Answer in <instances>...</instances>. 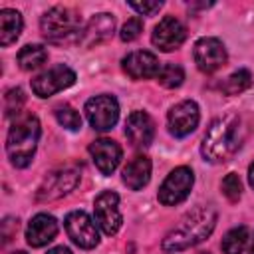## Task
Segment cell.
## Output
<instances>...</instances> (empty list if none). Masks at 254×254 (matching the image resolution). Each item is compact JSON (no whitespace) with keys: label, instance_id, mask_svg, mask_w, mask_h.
Returning a JSON list of instances; mask_svg holds the SVG:
<instances>
[{"label":"cell","instance_id":"1","mask_svg":"<svg viewBox=\"0 0 254 254\" xmlns=\"http://www.w3.org/2000/svg\"><path fill=\"white\" fill-rule=\"evenodd\" d=\"M214 226H216V210L210 204H200L190 212H187L181 218V222L167 232V236L161 242V248L169 254H175L190 246H196L210 236Z\"/></svg>","mask_w":254,"mask_h":254},{"label":"cell","instance_id":"2","mask_svg":"<svg viewBox=\"0 0 254 254\" xmlns=\"http://www.w3.org/2000/svg\"><path fill=\"white\" fill-rule=\"evenodd\" d=\"M242 145V121L234 113L216 117L200 143V155L208 163H226Z\"/></svg>","mask_w":254,"mask_h":254},{"label":"cell","instance_id":"3","mask_svg":"<svg viewBox=\"0 0 254 254\" xmlns=\"http://www.w3.org/2000/svg\"><path fill=\"white\" fill-rule=\"evenodd\" d=\"M40 133L42 129L36 115L24 113L14 119L6 137V153L14 167L24 169L32 163L38 141H40Z\"/></svg>","mask_w":254,"mask_h":254},{"label":"cell","instance_id":"4","mask_svg":"<svg viewBox=\"0 0 254 254\" xmlns=\"http://www.w3.org/2000/svg\"><path fill=\"white\" fill-rule=\"evenodd\" d=\"M81 28H83L81 16L67 6H54L48 12H44V16L40 18V30L44 38L56 44L67 42L71 38L77 40Z\"/></svg>","mask_w":254,"mask_h":254},{"label":"cell","instance_id":"5","mask_svg":"<svg viewBox=\"0 0 254 254\" xmlns=\"http://www.w3.org/2000/svg\"><path fill=\"white\" fill-rule=\"evenodd\" d=\"M79 169L77 167H64L58 171H52L44 183L36 190V200L38 202H52L58 200L65 194H69L77 185H79Z\"/></svg>","mask_w":254,"mask_h":254},{"label":"cell","instance_id":"6","mask_svg":"<svg viewBox=\"0 0 254 254\" xmlns=\"http://www.w3.org/2000/svg\"><path fill=\"white\" fill-rule=\"evenodd\" d=\"M85 117L95 131H109L119 119V103L109 93L95 95L85 101Z\"/></svg>","mask_w":254,"mask_h":254},{"label":"cell","instance_id":"7","mask_svg":"<svg viewBox=\"0 0 254 254\" xmlns=\"http://www.w3.org/2000/svg\"><path fill=\"white\" fill-rule=\"evenodd\" d=\"M192 183H194V175L189 167H177L173 169L167 179L163 181L161 189H159V202L165 204V206H175L179 202H183L190 189H192Z\"/></svg>","mask_w":254,"mask_h":254},{"label":"cell","instance_id":"8","mask_svg":"<svg viewBox=\"0 0 254 254\" xmlns=\"http://www.w3.org/2000/svg\"><path fill=\"white\" fill-rule=\"evenodd\" d=\"M65 232L71 238V242L83 250H91L99 244V232L93 222V218L83 210H73L64 220Z\"/></svg>","mask_w":254,"mask_h":254},{"label":"cell","instance_id":"9","mask_svg":"<svg viewBox=\"0 0 254 254\" xmlns=\"http://www.w3.org/2000/svg\"><path fill=\"white\" fill-rule=\"evenodd\" d=\"M75 83V71L64 64H58L32 79V91L38 97H50Z\"/></svg>","mask_w":254,"mask_h":254},{"label":"cell","instance_id":"10","mask_svg":"<svg viewBox=\"0 0 254 254\" xmlns=\"http://www.w3.org/2000/svg\"><path fill=\"white\" fill-rule=\"evenodd\" d=\"M93 214H95V222L107 236L117 234L123 222V216L119 210V196L111 190H103L101 194H97L93 202Z\"/></svg>","mask_w":254,"mask_h":254},{"label":"cell","instance_id":"11","mask_svg":"<svg viewBox=\"0 0 254 254\" xmlns=\"http://www.w3.org/2000/svg\"><path fill=\"white\" fill-rule=\"evenodd\" d=\"M198 119H200L198 105L192 99H185V101L173 105L169 115H167L169 133L173 137H187L196 129Z\"/></svg>","mask_w":254,"mask_h":254},{"label":"cell","instance_id":"12","mask_svg":"<svg viewBox=\"0 0 254 254\" xmlns=\"http://www.w3.org/2000/svg\"><path fill=\"white\" fill-rule=\"evenodd\" d=\"M194 64L202 73H214L226 64V48L218 38H200L194 44Z\"/></svg>","mask_w":254,"mask_h":254},{"label":"cell","instance_id":"13","mask_svg":"<svg viewBox=\"0 0 254 254\" xmlns=\"http://www.w3.org/2000/svg\"><path fill=\"white\" fill-rule=\"evenodd\" d=\"M115 32V18L107 12H101V14H95L91 16L79 36H77V44H81L83 48H93V46H99L103 42H107Z\"/></svg>","mask_w":254,"mask_h":254},{"label":"cell","instance_id":"14","mask_svg":"<svg viewBox=\"0 0 254 254\" xmlns=\"http://www.w3.org/2000/svg\"><path fill=\"white\" fill-rule=\"evenodd\" d=\"M185 40H187V28L175 16H165L155 26L153 36H151L153 46H157L161 52H173L181 48Z\"/></svg>","mask_w":254,"mask_h":254},{"label":"cell","instance_id":"15","mask_svg":"<svg viewBox=\"0 0 254 254\" xmlns=\"http://www.w3.org/2000/svg\"><path fill=\"white\" fill-rule=\"evenodd\" d=\"M121 67L131 79L139 81V79L157 77L159 71H161V62H159V58L155 54L145 52V50H137V52L127 54L121 60Z\"/></svg>","mask_w":254,"mask_h":254},{"label":"cell","instance_id":"16","mask_svg":"<svg viewBox=\"0 0 254 254\" xmlns=\"http://www.w3.org/2000/svg\"><path fill=\"white\" fill-rule=\"evenodd\" d=\"M89 155L101 175H111L121 163V147L107 137L95 139L89 145Z\"/></svg>","mask_w":254,"mask_h":254},{"label":"cell","instance_id":"17","mask_svg":"<svg viewBox=\"0 0 254 254\" xmlns=\"http://www.w3.org/2000/svg\"><path fill=\"white\" fill-rule=\"evenodd\" d=\"M125 135L133 147H149L155 137V123L145 111H131L125 121Z\"/></svg>","mask_w":254,"mask_h":254},{"label":"cell","instance_id":"18","mask_svg":"<svg viewBox=\"0 0 254 254\" xmlns=\"http://www.w3.org/2000/svg\"><path fill=\"white\" fill-rule=\"evenodd\" d=\"M58 234V220L52 214L40 212L36 216H32V220L28 222L26 228V242L32 248H42L46 244H50Z\"/></svg>","mask_w":254,"mask_h":254},{"label":"cell","instance_id":"19","mask_svg":"<svg viewBox=\"0 0 254 254\" xmlns=\"http://www.w3.org/2000/svg\"><path fill=\"white\" fill-rule=\"evenodd\" d=\"M151 179V161L145 155L133 157L123 169V183L131 190H141Z\"/></svg>","mask_w":254,"mask_h":254},{"label":"cell","instance_id":"20","mask_svg":"<svg viewBox=\"0 0 254 254\" xmlns=\"http://www.w3.org/2000/svg\"><path fill=\"white\" fill-rule=\"evenodd\" d=\"M22 26H24V20L18 10L2 8L0 10V44L10 46L12 42H16L22 32Z\"/></svg>","mask_w":254,"mask_h":254},{"label":"cell","instance_id":"21","mask_svg":"<svg viewBox=\"0 0 254 254\" xmlns=\"http://www.w3.org/2000/svg\"><path fill=\"white\" fill-rule=\"evenodd\" d=\"M18 65L24 69V71H32V69H38L40 65L46 64L48 60V50L42 46V44H28L24 46L20 52H18Z\"/></svg>","mask_w":254,"mask_h":254},{"label":"cell","instance_id":"22","mask_svg":"<svg viewBox=\"0 0 254 254\" xmlns=\"http://www.w3.org/2000/svg\"><path fill=\"white\" fill-rule=\"evenodd\" d=\"M250 240V232L246 226H236L232 230H228L222 238V252L224 254H242L244 248L248 246Z\"/></svg>","mask_w":254,"mask_h":254},{"label":"cell","instance_id":"23","mask_svg":"<svg viewBox=\"0 0 254 254\" xmlns=\"http://www.w3.org/2000/svg\"><path fill=\"white\" fill-rule=\"evenodd\" d=\"M252 85V75L248 69H238L234 73H230L222 83H220V91L224 95H238L242 91H246Z\"/></svg>","mask_w":254,"mask_h":254},{"label":"cell","instance_id":"24","mask_svg":"<svg viewBox=\"0 0 254 254\" xmlns=\"http://www.w3.org/2000/svg\"><path fill=\"white\" fill-rule=\"evenodd\" d=\"M183 79H185V71H183V67L179 64H165V65H161V71L157 75V81L163 87H167V89L179 87L183 83Z\"/></svg>","mask_w":254,"mask_h":254},{"label":"cell","instance_id":"25","mask_svg":"<svg viewBox=\"0 0 254 254\" xmlns=\"http://www.w3.org/2000/svg\"><path fill=\"white\" fill-rule=\"evenodd\" d=\"M54 115H56L58 123L64 125L65 129H69V131L81 129V115H79L71 105H67V103L58 105V107L54 109Z\"/></svg>","mask_w":254,"mask_h":254},{"label":"cell","instance_id":"26","mask_svg":"<svg viewBox=\"0 0 254 254\" xmlns=\"http://www.w3.org/2000/svg\"><path fill=\"white\" fill-rule=\"evenodd\" d=\"M26 103V95L20 87H12L4 95V115L6 117H18L22 115V107Z\"/></svg>","mask_w":254,"mask_h":254},{"label":"cell","instance_id":"27","mask_svg":"<svg viewBox=\"0 0 254 254\" xmlns=\"http://www.w3.org/2000/svg\"><path fill=\"white\" fill-rule=\"evenodd\" d=\"M222 194L230 200V202H238V198L242 196V183H240V177L236 173H228L224 179H222Z\"/></svg>","mask_w":254,"mask_h":254},{"label":"cell","instance_id":"28","mask_svg":"<svg viewBox=\"0 0 254 254\" xmlns=\"http://www.w3.org/2000/svg\"><path fill=\"white\" fill-rule=\"evenodd\" d=\"M141 32H143V22H141V18L135 16V18H129L123 24V28L119 32V38L123 42H133V40H137L141 36Z\"/></svg>","mask_w":254,"mask_h":254},{"label":"cell","instance_id":"29","mask_svg":"<svg viewBox=\"0 0 254 254\" xmlns=\"http://www.w3.org/2000/svg\"><path fill=\"white\" fill-rule=\"evenodd\" d=\"M129 6H131L135 12L143 14V16H153L155 12L161 10L163 2H159V0H153V2H129Z\"/></svg>","mask_w":254,"mask_h":254},{"label":"cell","instance_id":"30","mask_svg":"<svg viewBox=\"0 0 254 254\" xmlns=\"http://www.w3.org/2000/svg\"><path fill=\"white\" fill-rule=\"evenodd\" d=\"M16 230H18V220H16V218H6V220L2 222V238H4V242H8L10 236H12Z\"/></svg>","mask_w":254,"mask_h":254},{"label":"cell","instance_id":"31","mask_svg":"<svg viewBox=\"0 0 254 254\" xmlns=\"http://www.w3.org/2000/svg\"><path fill=\"white\" fill-rule=\"evenodd\" d=\"M48 254H71V250L65 248V246H56V248L48 250Z\"/></svg>","mask_w":254,"mask_h":254},{"label":"cell","instance_id":"32","mask_svg":"<svg viewBox=\"0 0 254 254\" xmlns=\"http://www.w3.org/2000/svg\"><path fill=\"white\" fill-rule=\"evenodd\" d=\"M248 183H250V187L254 189V163L248 167Z\"/></svg>","mask_w":254,"mask_h":254},{"label":"cell","instance_id":"33","mask_svg":"<svg viewBox=\"0 0 254 254\" xmlns=\"http://www.w3.org/2000/svg\"><path fill=\"white\" fill-rule=\"evenodd\" d=\"M12 254H26L24 250H18V252H12Z\"/></svg>","mask_w":254,"mask_h":254},{"label":"cell","instance_id":"34","mask_svg":"<svg viewBox=\"0 0 254 254\" xmlns=\"http://www.w3.org/2000/svg\"><path fill=\"white\" fill-rule=\"evenodd\" d=\"M252 254H254V240H252Z\"/></svg>","mask_w":254,"mask_h":254}]
</instances>
